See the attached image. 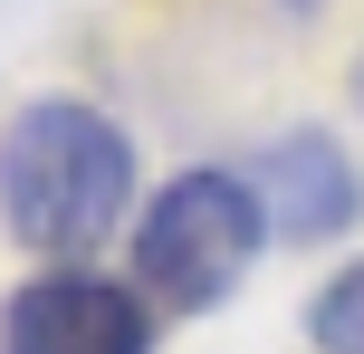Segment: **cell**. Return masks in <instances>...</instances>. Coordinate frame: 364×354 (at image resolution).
I'll return each instance as SVG.
<instances>
[{"mask_svg":"<svg viewBox=\"0 0 364 354\" xmlns=\"http://www.w3.org/2000/svg\"><path fill=\"white\" fill-rule=\"evenodd\" d=\"M134 201V153L77 96H38L0 134V211L38 259H87Z\"/></svg>","mask_w":364,"mask_h":354,"instance_id":"6da1fadb","label":"cell"},{"mask_svg":"<svg viewBox=\"0 0 364 354\" xmlns=\"http://www.w3.org/2000/svg\"><path fill=\"white\" fill-rule=\"evenodd\" d=\"M259 182L250 172H182V182L154 192L144 230H134V268L164 306H220L259 259Z\"/></svg>","mask_w":364,"mask_h":354,"instance_id":"7a4b0ae2","label":"cell"},{"mask_svg":"<svg viewBox=\"0 0 364 354\" xmlns=\"http://www.w3.org/2000/svg\"><path fill=\"white\" fill-rule=\"evenodd\" d=\"M154 326L125 287L87 278V268H48L10 297L0 316V354H144Z\"/></svg>","mask_w":364,"mask_h":354,"instance_id":"3957f363","label":"cell"},{"mask_svg":"<svg viewBox=\"0 0 364 354\" xmlns=\"http://www.w3.org/2000/svg\"><path fill=\"white\" fill-rule=\"evenodd\" d=\"M259 182V211H269V230H288V240H336V230L364 211V182L346 163V144H336L326 125H288L259 144L250 163Z\"/></svg>","mask_w":364,"mask_h":354,"instance_id":"277c9868","label":"cell"},{"mask_svg":"<svg viewBox=\"0 0 364 354\" xmlns=\"http://www.w3.org/2000/svg\"><path fill=\"white\" fill-rule=\"evenodd\" d=\"M307 336H316V354H364V259L346 278H326V297L307 306Z\"/></svg>","mask_w":364,"mask_h":354,"instance_id":"5b68a950","label":"cell"},{"mask_svg":"<svg viewBox=\"0 0 364 354\" xmlns=\"http://www.w3.org/2000/svg\"><path fill=\"white\" fill-rule=\"evenodd\" d=\"M288 10H316V0H288Z\"/></svg>","mask_w":364,"mask_h":354,"instance_id":"8992f818","label":"cell"}]
</instances>
